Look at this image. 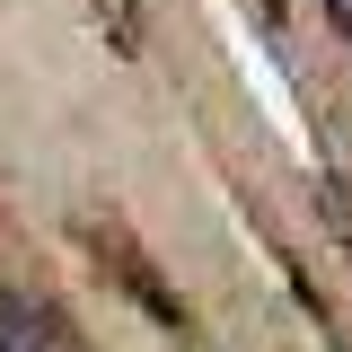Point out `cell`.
Wrapping results in <instances>:
<instances>
[{"instance_id":"obj_1","label":"cell","mask_w":352,"mask_h":352,"mask_svg":"<svg viewBox=\"0 0 352 352\" xmlns=\"http://www.w3.org/2000/svg\"><path fill=\"white\" fill-rule=\"evenodd\" d=\"M0 352H62V344H53V326H44L36 308L0 300Z\"/></svg>"}]
</instances>
